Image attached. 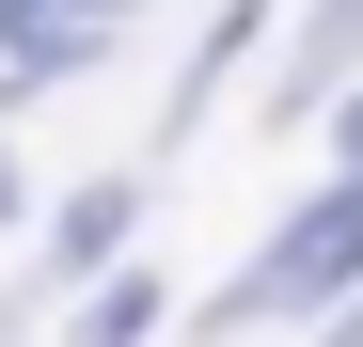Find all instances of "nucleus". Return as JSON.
I'll return each mask as SVG.
<instances>
[{
    "label": "nucleus",
    "instance_id": "1",
    "mask_svg": "<svg viewBox=\"0 0 363 347\" xmlns=\"http://www.w3.org/2000/svg\"><path fill=\"white\" fill-rule=\"evenodd\" d=\"M332 268H363V205H316V221H300V253L253 268V300H300V284H332Z\"/></svg>",
    "mask_w": 363,
    "mask_h": 347
},
{
    "label": "nucleus",
    "instance_id": "2",
    "mask_svg": "<svg viewBox=\"0 0 363 347\" xmlns=\"http://www.w3.org/2000/svg\"><path fill=\"white\" fill-rule=\"evenodd\" d=\"M95 32H111V0H0V47L16 64H79Z\"/></svg>",
    "mask_w": 363,
    "mask_h": 347
}]
</instances>
